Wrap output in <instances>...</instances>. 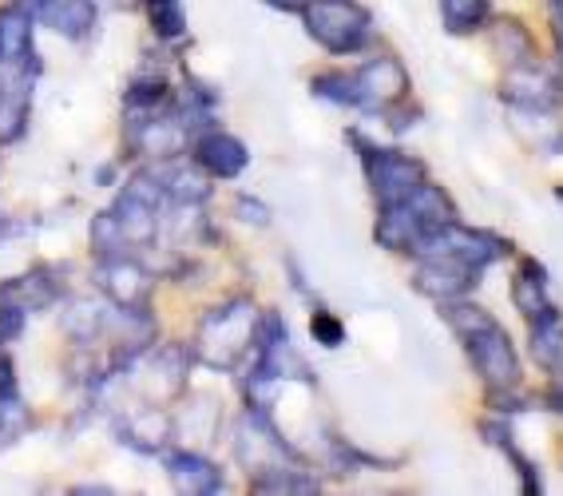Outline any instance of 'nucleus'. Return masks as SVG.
<instances>
[{"mask_svg": "<svg viewBox=\"0 0 563 496\" xmlns=\"http://www.w3.org/2000/svg\"><path fill=\"white\" fill-rule=\"evenodd\" d=\"M211 338H222L219 354L211 357V365H219V370H231L234 362L242 357V350L246 345H254V306L246 302V298H234V302L227 306H214L211 315H207V322H202L199 330V342H211ZM211 350V345H207Z\"/></svg>", "mask_w": 563, "mask_h": 496, "instance_id": "nucleus-6", "label": "nucleus"}, {"mask_svg": "<svg viewBox=\"0 0 563 496\" xmlns=\"http://www.w3.org/2000/svg\"><path fill=\"white\" fill-rule=\"evenodd\" d=\"M91 246L100 251V258H115V254H123V246H128V239H123L120 231V219L111 211H103L96 223H91Z\"/></svg>", "mask_w": 563, "mask_h": 496, "instance_id": "nucleus-22", "label": "nucleus"}, {"mask_svg": "<svg viewBox=\"0 0 563 496\" xmlns=\"http://www.w3.org/2000/svg\"><path fill=\"white\" fill-rule=\"evenodd\" d=\"M310 334H313V342H322L325 350H338V345L345 342V326L338 322L330 310H318V315L310 318Z\"/></svg>", "mask_w": 563, "mask_h": 496, "instance_id": "nucleus-23", "label": "nucleus"}, {"mask_svg": "<svg viewBox=\"0 0 563 496\" xmlns=\"http://www.w3.org/2000/svg\"><path fill=\"white\" fill-rule=\"evenodd\" d=\"M4 401H16V374H12V362L0 354V406Z\"/></svg>", "mask_w": 563, "mask_h": 496, "instance_id": "nucleus-24", "label": "nucleus"}, {"mask_svg": "<svg viewBox=\"0 0 563 496\" xmlns=\"http://www.w3.org/2000/svg\"><path fill=\"white\" fill-rule=\"evenodd\" d=\"M322 100L345 103V108H365V112H389L393 103L409 91V71L397 56H373L357 71H322L310 84Z\"/></svg>", "mask_w": 563, "mask_h": 496, "instance_id": "nucleus-2", "label": "nucleus"}, {"mask_svg": "<svg viewBox=\"0 0 563 496\" xmlns=\"http://www.w3.org/2000/svg\"><path fill=\"white\" fill-rule=\"evenodd\" d=\"M100 286L115 298V306H140L147 298V274L123 254L100 258Z\"/></svg>", "mask_w": 563, "mask_h": 496, "instance_id": "nucleus-13", "label": "nucleus"}, {"mask_svg": "<svg viewBox=\"0 0 563 496\" xmlns=\"http://www.w3.org/2000/svg\"><path fill=\"white\" fill-rule=\"evenodd\" d=\"M96 16H100L96 0H44L41 12H36V21L68 36V41H84L96 29Z\"/></svg>", "mask_w": 563, "mask_h": 496, "instance_id": "nucleus-12", "label": "nucleus"}, {"mask_svg": "<svg viewBox=\"0 0 563 496\" xmlns=\"http://www.w3.org/2000/svg\"><path fill=\"white\" fill-rule=\"evenodd\" d=\"M500 100H508L512 108H523V112L543 115V112H552V108H560L563 88L555 76H548V71L540 68V64H520V68H508V76H504Z\"/></svg>", "mask_w": 563, "mask_h": 496, "instance_id": "nucleus-7", "label": "nucleus"}, {"mask_svg": "<svg viewBox=\"0 0 563 496\" xmlns=\"http://www.w3.org/2000/svg\"><path fill=\"white\" fill-rule=\"evenodd\" d=\"M476 266H464L456 258H437V254H421L417 258V271H412V286L437 302H449V298H461L468 294V286H476Z\"/></svg>", "mask_w": 563, "mask_h": 496, "instance_id": "nucleus-8", "label": "nucleus"}, {"mask_svg": "<svg viewBox=\"0 0 563 496\" xmlns=\"http://www.w3.org/2000/svg\"><path fill=\"white\" fill-rule=\"evenodd\" d=\"M12 231V223H9V214H0V239H4V234Z\"/></svg>", "mask_w": 563, "mask_h": 496, "instance_id": "nucleus-27", "label": "nucleus"}, {"mask_svg": "<svg viewBox=\"0 0 563 496\" xmlns=\"http://www.w3.org/2000/svg\"><path fill=\"white\" fill-rule=\"evenodd\" d=\"M493 44L508 56V60H512V68H520V64H536L532 36H528L516 21H496L493 24Z\"/></svg>", "mask_w": 563, "mask_h": 496, "instance_id": "nucleus-20", "label": "nucleus"}, {"mask_svg": "<svg viewBox=\"0 0 563 496\" xmlns=\"http://www.w3.org/2000/svg\"><path fill=\"white\" fill-rule=\"evenodd\" d=\"M441 310L444 322L453 326L456 338L468 350V362L481 374V382L488 389H516L520 385V357H516L512 342H508V330L473 302L449 298V302H441Z\"/></svg>", "mask_w": 563, "mask_h": 496, "instance_id": "nucleus-1", "label": "nucleus"}, {"mask_svg": "<svg viewBox=\"0 0 563 496\" xmlns=\"http://www.w3.org/2000/svg\"><path fill=\"white\" fill-rule=\"evenodd\" d=\"M512 302H516V310L528 318V322H532V318H540V315H548V310H555L552 298H548V274H543V266L536 263V258H523L520 271H516Z\"/></svg>", "mask_w": 563, "mask_h": 496, "instance_id": "nucleus-14", "label": "nucleus"}, {"mask_svg": "<svg viewBox=\"0 0 563 496\" xmlns=\"http://www.w3.org/2000/svg\"><path fill=\"white\" fill-rule=\"evenodd\" d=\"M155 179H159L163 195L167 199H175V203H202L207 195H211V187L202 183L199 172H183L179 163H172V167H159L155 172Z\"/></svg>", "mask_w": 563, "mask_h": 496, "instance_id": "nucleus-18", "label": "nucleus"}, {"mask_svg": "<svg viewBox=\"0 0 563 496\" xmlns=\"http://www.w3.org/2000/svg\"><path fill=\"white\" fill-rule=\"evenodd\" d=\"M353 143L362 147L365 175H369V187H373V195H377V203L382 207L401 203L405 195H412L424 183L421 159H412V155L397 152V147H377V143L362 140L357 132H353Z\"/></svg>", "mask_w": 563, "mask_h": 496, "instance_id": "nucleus-5", "label": "nucleus"}, {"mask_svg": "<svg viewBox=\"0 0 563 496\" xmlns=\"http://www.w3.org/2000/svg\"><path fill=\"white\" fill-rule=\"evenodd\" d=\"M167 473H172V481L183 493H219L222 488L219 465H211L199 453H172L167 456Z\"/></svg>", "mask_w": 563, "mask_h": 496, "instance_id": "nucleus-15", "label": "nucleus"}, {"mask_svg": "<svg viewBox=\"0 0 563 496\" xmlns=\"http://www.w3.org/2000/svg\"><path fill=\"white\" fill-rule=\"evenodd\" d=\"M32 108V71L4 68L0 76V143L21 140Z\"/></svg>", "mask_w": 563, "mask_h": 496, "instance_id": "nucleus-10", "label": "nucleus"}, {"mask_svg": "<svg viewBox=\"0 0 563 496\" xmlns=\"http://www.w3.org/2000/svg\"><path fill=\"white\" fill-rule=\"evenodd\" d=\"M532 357L543 370H563V318L560 310L532 318Z\"/></svg>", "mask_w": 563, "mask_h": 496, "instance_id": "nucleus-17", "label": "nucleus"}, {"mask_svg": "<svg viewBox=\"0 0 563 496\" xmlns=\"http://www.w3.org/2000/svg\"><path fill=\"white\" fill-rule=\"evenodd\" d=\"M302 16L306 32L333 56H350L365 48L373 36V16L357 0H310Z\"/></svg>", "mask_w": 563, "mask_h": 496, "instance_id": "nucleus-4", "label": "nucleus"}, {"mask_svg": "<svg viewBox=\"0 0 563 496\" xmlns=\"http://www.w3.org/2000/svg\"><path fill=\"white\" fill-rule=\"evenodd\" d=\"M147 16H152V29L159 41H179L187 32V16H183L179 0H147Z\"/></svg>", "mask_w": 563, "mask_h": 496, "instance_id": "nucleus-21", "label": "nucleus"}, {"mask_svg": "<svg viewBox=\"0 0 563 496\" xmlns=\"http://www.w3.org/2000/svg\"><path fill=\"white\" fill-rule=\"evenodd\" d=\"M234 207H239V214L246 219V223H254V227H266V223H271V214H266V207L254 203V199H246V195H242V199H239Z\"/></svg>", "mask_w": 563, "mask_h": 496, "instance_id": "nucleus-25", "label": "nucleus"}, {"mask_svg": "<svg viewBox=\"0 0 563 496\" xmlns=\"http://www.w3.org/2000/svg\"><path fill=\"white\" fill-rule=\"evenodd\" d=\"M552 401H555V409H560V414H563V389H555V397H552Z\"/></svg>", "mask_w": 563, "mask_h": 496, "instance_id": "nucleus-28", "label": "nucleus"}, {"mask_svg": "<svg viewBox=\"0 0 563 496\" xmlns=\"http://www.w3.org/2000/svg\"><path fill=\"white\" fill-rule=\"evenodd\" d=\"M56 298V286L44 278V274H21V278H9L0 283V306H16V310H44V306Z\"/></svg>", "mask_w": 563, "mask_h": 496, "instance_id": "nucleus-16", "label": "nucleus"}, {"mask_svg": "<svg viewBox=\"0 0 563 496\" xmlns=\"http://www.w3.org/2000/svg\"><path fill=\"white\" fill-rule=\"evenodd\" d=\"M444 223H453V203L449 195L433 183H421L412 195H405L401 203L382 207V219L373 227L377 243L385 251H417L433 231H441Z\"/></svg>", "mask_w": 563, "mask_h": 496, "instance_id": "nucleus-3", "label": "nucleus"}, {"mask_svg": "<svg viewBox=\"0 0 563 496\" xmlns=\"http://www.w3.org/2000/svg\"><path fill=\"white\" fill-rule=\"evenodd\" d=\"M555 195H560V199H563V187H555Z\"/></svg>", "mask_w": 563, "mask_h": 496, "instance_id": "nucleus-30", "label": "nucleus"}, {"mask_svg": "<svg viewBox=\"0 0 563 496\" xmlns=\"http://www.w3.org/2000/svg\"><path fill=\"white\" fill-rule=\"evenodd\" d=\"M0 68H21V71H41L36 48H32V12L21 4L0 9Z\"/></svg>", "mask_w": 563, "mask_h": 496, "instance_id": "nucleus-9", "label": "nucleus"}, {"mask_svg": "<svg viewBox=\"0 0 563 496\" xmlns=\"http://www.w3.org/2000/svg\"><path fill=\"white\" fill-rule=\"evenodd\" d=\"M555 32H560V56H563V21H560V29H555Z\"/></svg>", "mask_w": 563, "mask_h": 496, "instance_id": "nucleus-29", "label": "nucleus"}, {"mask_svg": "<svg viewBox=\"0 0 563 496\" xmlns=\"http://www.w3.org/2000/svg\"><path fill=\"white\" fill-rule=\"evenodd\" d=\"M274 9H282V12H306V4L310 0H271Z\"/></svg>", "mask_w": 563, "mask_h": 496, "instance_id": "nucleus-26", "label": "nucleus"}, {"mask_svg": "<svg viewBox=\"0 0 563 496\" xmlns=\"http://www.w3.org/2000/svg\"><path fill=\"white\" fill-rule=\"evenodd\" d=\"M195 163H199L211 179H239V175L246 172V163H251V152H246L234 135L207 132L195 140Z\"/></svg>", "mask_w": 563, "mask_h": 496, "instance_id": "nucleus-11", "label": "nucleus"}, {"mask_svg": "<svg viewBox=\"0 0 563 496\" xmlns=\"http://www.w3.org/2000/svg\"><path fill=\"white\" fill-rule=\"evenodd\" d=\"M441 21L453 36H468L488 21V0H441Z\"/></svg>", "mask_w": 563, "mask_h": 496, "instance_id": "nucleus-19", "label": "nucleus"}]
</instances>
